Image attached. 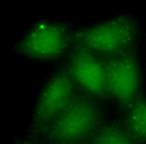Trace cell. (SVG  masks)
Returning <instances> with one entry per match:
<instances>
[{"label": "cell", "mask_w": 146, "mask_h": 144, "mask_svg": "<svg viewBox=\"0 0 146 144\" xmlns=\"http://www.w3.org/2000/svg\"><path fill=\"white\" fill-rule=\"evenodd\" d=\"M100 119V108L91 95H75L46 130V138L52 144H78L95 133Z\"/></svg>", "instance_id": "obj_1"}, {"label": "cell", "mask_w": 146, "mask_h": 144, "mask_svg": "<svg viewBox=\"0 0 146 144\" xmlns=\"http://www.w3.org/2000/svg\"><path fill=\"white\" fill-rule=\"evenodd\" d=\"M137 33V22L127 16H121L89 29L78 30L70 35V41H73L75 46L86 48L94 54L110 57L132 49Z\"/></svg>", "instance_id": "obj_2"}, {"label": "cell", "mask_w": 146, "mask_h": 144, "mask_svg": "<svg viewBox=\"0 0 146 144\" xmlns=\"http://www.w3.org/2000/svg\"><path fill=\"white\" fill-rule=\"evenodd\" d=\"M106 73V86L111 97L124 108H129L140 92V65L133 48L122 54L103 57Z\"/></svg>", "instance_id": "obj_3"}, {"label": "cell", "mask_w": 146, "mask_h": 144, "mask_svg": "<svg viewBox=\"0 0 146 144\" xmlns=\"http://www.w3.org/2000/svg\"><path fill=\"white\" fill-rule=\"evenodd\" d=\"M75 97V81L68 68H60L43 89L33 114V133H43Z\"/></svg>", "instance_id": "obj_4"}, {"label": "cell", "mask_w": 146, "mask_h": 144, "mask_svg": "<svg viewBox=\"0 0 146 144\" xmlns=\"http://www.w3.org/2000/svg\"><path fill=\"white\" fill-rule=\"evenodd\" d=\"M70 35L62 22H38L16 46L18 52L38 60H49L64 54Z\"/></svg>", "instance_id": "obj_5"}, {"label": "cell", "mask_w": 146, "mask_h": 144, "mask_svg": "<svg viewBox=\"0 0 146 144\" xmlns=\"http://www.w3.org/2000/svg\"><path fill=\"white\" fill-rule=\"evenodd\" d=\"M67 68L73 81L80 84L86 90V94L99 98H106L110 95L103 59L97 57V54L83 46H75L70 54Z\"/></svg>", "instance_id": "obj_6"}, {"label": "cell", "mask_w": 146, "mask_h": 144, "mask_svg": "<svg viewBox=\"0 0 146 144\" xmlns=\"http://www.w3.org/2000/svg\"><path fill=\"white\" fill-rule=\"evenodd\" d=\"M127 131L135 144L146 143V98L138 97L127 108Z\"/></svg>", "instance_id": "obj_7"}, {"label": "cell", "mask_w": 146, "mask_h": 144, "mask_svg": "<svg viewBox=\"0 0 146 144\" xmlns=\"http://www.w3.org/2000/svg\"><path fill=\"white\" fill-rule=\"evenodd\" d=\"M91 144H135L127 128L119 124H108L99 128L92 136Z\"/></svg>", "instance_id": "obj_8"}]
</instances>
